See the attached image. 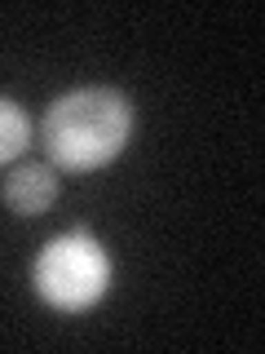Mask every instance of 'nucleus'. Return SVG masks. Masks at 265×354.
<instances>
[{
	"label": "nucleus",
	"mask_w": 265,
	"mask_h": 354,
	"mask_svg": "<svg viewBox=\"0 0 265 354\" xmlns=\"http://www.w3.org/2000/svg\"><path fill=\"white\" fill-rule=\"evenodd\" d=\"M132 102L119 88L84 84L53 97L40 120V147L53 169L97 173L128 147L132 138Z\"/></svg>",
	"instance_id": "f257e3e1"
},
{
	"label": "nucleus",
	"mask_w": 265,
	"mask_h": 354,
	"mask_svg": "<svg viewBox=\"0 0 265 354\" xmlns=\"http://www.w3.org/2000/svg\"><path fill=\"white\" fill-rule=\"evenodd\" d=\"M115 266L102 239L88 230H62L53 235L31 261V283H36L40 301L62 310V315H84L110 292Z\"/></svg>",
	"instance_id": "f03ea898"
},
{
	"label": "nucleus",
	"mask_w": 265,
	"mask_h": 354,
	"mask_svg": "<svg viewBox=\"0 0 265 354\" xmlns=\"http://www.w3.org/2000/svg\"><path fill=\"white\" fill-rule=\"evenodd\" d=\"M9 213L14 217H40L44 208L58 199V177H53V164H18L14 173L0 186Z\"/></svg>",
	"instance_id": "7ed1b4c3"
},
{
	"label": "nucleus",
	"mask_w": 265,
	"mask_h": 354,
	"mask_svg": "<svg viewBox=\"0 0 265 354\" xmlns=\"http://www.w3.org/2000/svg\"><path fill=\"white\" fill-rule=\"evenodd\" d=\"M36 138V124L14 97H0V164H14Z\"/></svg>",
	"instance_id": "20e7f679"
}]
</instances>
